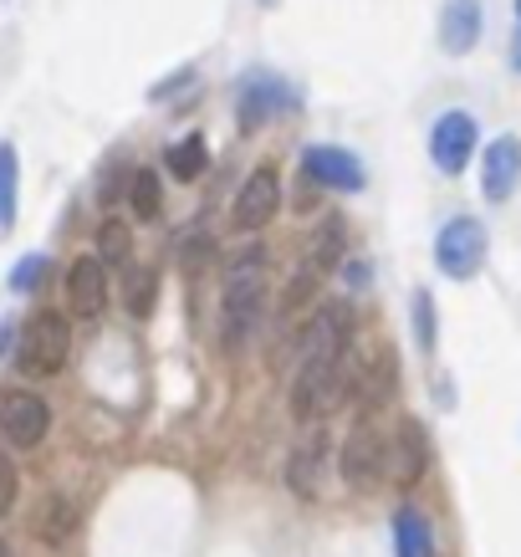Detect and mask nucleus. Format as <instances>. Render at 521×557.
<instances>
[{
    "instance_id": "6ab92c4d",
    "label": "nucleus",
    "mask_w": 521,
    "mask_h": 557,
    "mask_svg": "<svg viewBox=\"0 0 521 557\" xmlns=\"http://www.w3.org/2000/svg\"><path fill=\"white\" fill-rule=\"evenodd\" d=\"M98 256H102V267H128V256H134V236H128V225H123V220H102Z\"/></svg>"
},
{
    "instance_id": "412c9836",
    "label": "nucleus",
    "mask_w": 521,
    "mask_h": 557,
    "mask_svg": "<svg viewBox=\"0 0 521 557\" xmlns=\"http://www.w3.org/2000/svg\"><path fill=\"white\" fill-rule=\"evenodd\" d=\"M123 297H128V312H134V318H149L153 297H159V276H153V267H134V271H128V287H123Z\"/></svg>"
},
{
    "instance_id": "f8f14e48",
    "label": "nucleus",
    "mask_w": 521,
    "mask_h": 557,
    "mask_svg": "<svg viewBox=\"0 0 521 557\" xmlns=\"http://www.w3.org/2000/svg\"><path fill=\"white\" fill-rule=\"evenodd\" d=\"M302 170L327 189H363V164H358L348 149H333V144H322V149H307L302 153Z\"/></svg>"
},
{
    "instance_id": "cd10ccee",
    "label": "nucleus",
    "mask_w": 521,
    "mask_h": 557,
    "mask_svg": "<svg viewBox=\"0 0 521 557\" xmlns=\"http://www.w3.org/2000/svg\"><path fill=\"white\" fill-rule=\"evenodd\" d=\"M0 557H5V542H0Z\"/></svg>"
},
{
    "instance_id": "a878e982",
    "label": "nucleus",
    "mask_w": 521,
    "mask_h": 557,
    "mask_svg": "<svg viewBox=\"0 0 521 557\" xmlns=\"http://www.w3.org/2000/svg\"><path fill=\"white\" fill-rule=\"evenodd\" d=\"M204 256H210V240H200V246L189 240V246H185V267H189V271H204V267H210Z\"/></svg>"
},
{
    "instance_id": "aec40b11",
    "label": "nucleus",
    "mask_w": 521,
    "mask_h": 557,
    "mask_svg": "<svg viewBox=\"0 0 521 557\" xmlns=\"http://www.w3.org/2000/svg\"><path fill=\"white\" fill-rule=\"evenodd\" d=\"M322 466V424H318V435L307 440L302 450L291 456V486H297V496H318V481H312V471Z\"/></svg>"
},
{
    "instance_id": "6e6552de",
    "label": "nucleus",
    "mask_w": 521,
    "mask_h": 557,
    "mask_svg": "<svg viewBox=\"0 0 521 557\" xmlns=\"http://www.w3.org/2000/svg\"><path fill=\"white\" fill-rule=\"evenodd\" d=\"M337 466H343V481L353 491H373L379 481H384V440H379V430H369V424H358L353 435L343 440V456H337Z\"/></svg>"
},
{
    "instance_id": "f3484780",
    "label": "nucleus",
    "mask_w": 521,
    "mask_h": 557,
    "mask_svg": "<svg viewBox=\"0 0 521 557\" xmlns=\"http://www.w3.org/2000/svg\"><path fill=\"white\" fill-rule=\"evenodd\" d=\"M204 164H210V144H204L200 134L179 138V144H174V149L164 153V170L174 174V180H200Z\"/></svg>"
},
{
    "instance_id": "20e7f679",
    "label": "nucleus",
    "mask_w": 521,
    "mask_h": 557,
    "mask_svg": "<svg viewBox=\"0 0 521 557\" xmlns=\"http://www.w3.org/2000/svg\"><path fill=\"white\" fill-rule=\"evenodd\" d=\"M435 261L445 276H455V282L475 276L481 261H486V225H481V220H466V215L450 220L435 240Z\"/></svg>"
},
{
    "instance_id": "1a4fd4ad",
    "label": "nucleus",
    "mask_w": 521,
    "mask_h": 557,
    "mask_svg": "<svg viewBox=\"0 0 521 557\" xmlns=\"http://www.w3.org/2000/svg\"><path fill=\"white\" fill-rule=\"evenodd\" d=\"M475 153V119L471 113H445V119L430 128V159H435L439 174H460Z\"/></svg>"
},
{
    "instance_id": "a211bd4d",
    "label": "nucleus",
    "mask_w": 521,
    "mask_h": 557,
    "mask_svg": "<svg viewBox=\"0 0 521 557\" xmlns=\"http://www.w3.org/2000/svg\"><path fill=\"white\" fill-rule=\"evenodd\" d=\"M72 527H77V511H72V502H62V496H51V502H41V511H36V522H32V532L41 542H67L72 537Z\"/></svg>"
},
{
    "instance_id": "2eb2a0df",
    "label": "nucleus",
    "mask_w": 521,
    "mask_h": 557,
    "mask_svg": "<svg viewBox=\"0 0 521 557\" xmlns=\"http://www.w3.org/2000/svg\"><path fill=\"white\" fill-rule=\"evenodd\" d=\"M394 557H435V527L424 522V511L404 507L394 517Z\"/></svg>"
},
{
    "instance_id": "9d476101",
    "label": "nucleus",
    "mask_w": 521,
    "mask_h": 557,
    "mask_svg": "<svg viewBox=\"0 0 521 557\" xmlns=\"http://www.w3.org/2000/svg\"><path fill=\"white\" fill-rule=\"evenodd\" d=\"M108 302V267L102 256H77L67 267V307L72 318H98Z\"/></svg>"
},
{
    "instance_id": "5701e85b",
    "label": "nucleus",
    "mask_w": 521,
    "mask_h": 557,
    "mask_svg": "<svg viewBox=\"0 0 521 557\" xmlns=\"http://www.w3.org/2000/svg\"><path fill=\"white\" fill-rule=\"evenodd\" d=\"M41 276H47V256H26V261L11 271V292H32Z\"/></svg>"
},
{
    "instance_id": "4468645a",
    "label": "nucleus",
    "mask_w": 521,
    "mask_h": 557,
    "mask_svg": "<svg viewBox=\"0 0 521 557\" xmlns=\"http://www.w3.org/2000/svg\"><path fill=\"white\" fill-rule=\"evenodd\" d=\"M282 108H291V98H286V83H276V77H251L246 92H240V123L246 128L276 119Z\"/></svg>"
},
{
    "instance_id": "ddd939ff",
    "label": "nucleus",
    "mask_w": 521,
    "mask_h": 557,
    "mask_svg": "<svg viewBox=\"0 0 521 557\" xmlns=\"http://www.w3.org/2000/svg\"><path fill=\"white\" fill-rule=\"evenodd\" d=\"M475 41H481V0H445V11H439V47L450 57H466Z\"/></svg>"
},
{
    "instance_id": "b1692460",
    "label": "nucleus",
    "mask_w": 521,
    "mask_h": 557,
    "mask_svg": "<svg viewBox=\"0 0 521 557\" xmlns=\"http://www.w3.org/2000/svg\"><path fill=\"white\" fill-rule=\"evenodd\" d=\"M16 491H21V475H16V466H11V460L0 456V517H5V511L16 507Z\"/></svg>"
},
{
    "instance_id": "4be33fe9",
    "label": "nucleus",
    "mask_w": 521,
    "mask_h": 557,
    "mask_svg": "<svg viewBox=\"0 0 521 557\" xmlns=\"http://www.w3.org/2000/svg\"><path fill=\"white\" fill-rule=\"evenodd\" d=\"M159 210H164L159 180H153V170H138L134 174V215L138 220H159Z\"/></svg>"
},
{
    "instance_id": "39448f33",
    "label": "nucleus",
    "mask_w": 521,
    "mask_h": 557,
    "mask_svg": "<svg viewBox=\"0 0 521 557\" xmlns=\"http://www.w3.org/2000/svg\"><path fill=\"white\" fill-rule=\"evenodd\" d=\"M47 424H51V409L41 394L16 388V394L0 399V435L11 440L16 450H36V445L47 440Z\"/></svg>"
},
{
    "instance_id": "f257e3e1",
    "label": "nucleus",
    "mask_w": 521,
    "mask_h": 557,
    "mask_svg": "<svg viewBox=\"0 0 521 557\" xmlns=\"http://www.w3.org/2000/svg\"><path fill=\"white\" fill-rule=\"evenodd\" d=\"M343 399H348L343 354H307L302 373H297V384H291V414L302 424H322Z\"/></svg>"
},
{
    "instance_id": "dca6fc26",
    "label": "nucleus",
    "mask_w": 521,
    "mask_h": 557,
    "mask_svg": "<svg viewBox=\"0 0 521 557\" xmlns=\"http://www.w3.org/2000/svg\"><path fill=\"white\" fill-rule=\"evenodd\" d=\"M16 200H21L16 144H0V236H11V225H16Z\"/></svg>"
},
{
    "instance_id": "9b49d317",
    "label": "nucleus",
    "mask_w": 521,
    "mask_h": 557,
    "mask_svg": "<svg viewBox=\"0 0 521 557\" xmlns=\"http://www.w3.org/2000/svg\"><path fill=\"white\" fill-rule=\"evenodd\" d=\"M521 185V144L517 138H496L481 159V189H486V200H511V189Z\"/></svg>"
},
{
    "instance_id": "0eeeda50",
    "label": "nucleus",
    "mask_w": 521,
    "mask_h": 557,
    "mask_svg": "<svg viewBox=\"0 0 521 557\" xmlns=\"http://www.w3.org/2000/svg\"><path fill=\"white\" fill-rule=\"evenodd\" d=\"M276 210H282V174H276V164H256L251 180L240 185L236 195V225L240 231H261L266 220H276Z\"/></svg>"
},
{
    "instance_id": "bb28decb",
    "label": "nucleus",
    "mask_w": 521,
    "mask_h": 557,
    "mask_svg": "<svg viewBox=\"0 0 521 557\" xmlns=\"http://www.w3.org/2000/svg\"><path fill=\"white\" fill-rule=\"evenodd\" d=\"M517 72H521V41H517Z\"/></svg>"
},
{
    "instance_id": "f03ea898",
    "label": "nucleus",
    "mask_w": 521,
    "mask_h": 557,
    "mask_svg": "<svg viewBox=\"0 0 521 557\" xmlns=\"http://www.w3.org/2000/svg\"><path fill=\"white\" fill-rule=\"evenodd\" d=\"M261 307H266V276H261V251H251V256H246V267H240L236 276H231V287H225L220 343H225V348H240V343L251 338Z\"/></svg>"
},
{
    "instance_id": "393cba45",
    "label": "nucleus",
    "mask_w": 521,
    "mask_h": 557,
    "mask_svg": "<svg viewBox=\"0 0 521 557\" xmlns=\"http://www.w3.org/2000/svg\"><path fill=\"white\" fill-rule=\"evenodd\" d=\"M414 327H420V348H435V318H430V297L414 292Z\"/></svg>"
},
{
    "instance_id": "423d86ee",
    "label": "nucleus",
    "mask_w": 521,
    "mask_h": 557,
    "mask_svg": "<svg viewBox=\"0 0 521 557\" xmlns=\"http://www.w3.org/2000/svg\"><path fill=\"white\" fill-rule=\"evenodd\" d=\"M424 471H430V440H424V430L414 420H399L394 440L384 445V475L409 491L424 481Z\"/></svg>"
},
{
    "instance_id": "7ed1b4c3",
    "label": "nucleus",
    "mask_w": 521,
    "mask_h": 557,
    "mask_svg": "<svg viewBox=\"0 0 521 557\" xmlns=\"http://www.w3.org/2000/svg\"><path fill=\"white\" fill-rule=\"evenodd\" d=\"M67 354H72V327L62 312H36V318L21 327V373L51 379V373H62Z\"/></svg>"
},
{
    "instance_id": "c85d7f7f",
    "label": "nucleus",
    "mask_w": 521,
    "mask_h": 557,
    "mask_svg": "<svg viewBox=\"0 0 521 557\" xmlns=\"http://www.w3.org/2000/svg\"><path fill=\"white\" fill-rule=\"evenodd\" d=\"M517 16H521V0H517Z\"/></svg>"
}]
</instances>
